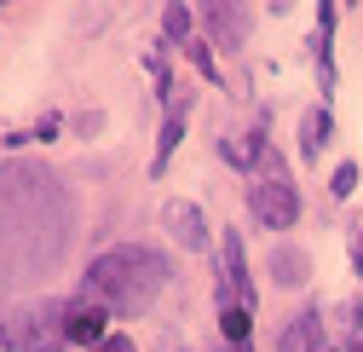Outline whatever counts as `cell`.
Segmentation results:
<instances>
[{
	"label": "cell",
	"mask_w": 363,
	"mask_h": 352,
	"mask_svg": "<svg viewBox=\"0 0 363 352\" xmlns=\"http://www.w3.org/2000/svg\"><path fill=\"white\" fill-rule=\"evenodd\" d=\"M219 329H225V341H231V346H242V341H248V329H254L248 306H225V312H219Z\"/></svg>",
	"instance_id": "cell-11"
},
{
	"label": "cell",
	"mask_w": 363,
	"mask_h": 352,
	"mask_svg": "<svg viewBox=\"0 0 363 352\" xmlns=\"http://www.w3.org/2000/svg\"><path fill=\"white\" fill-rule=\"evenodd\" d=\"M323 139H329V116L311 110V116H306V133H300V156H317V150H323Z\"/></svg>",
	"instance_id": "cell-12"
},
{
	"label": "cell",
	"mask_w": 363,
	"mask_h": 352,
	"mask_svg": "<svg viewBox=\"0 0 363 352\" xmlns=\"http://www.w3.org/2000/svg\"><path fill=\"white\" fill-rule=\"evenodd\" d=\"M329 185H335V197H346V191L357 185V167H352V162H340V167H335V180H329Z\"/></svg>",
	"instance_id": "cell-14"
},
{
	"label": "cell",
	"mask_w": 363,
	"mask_h": 352,
	"mask_svg": "<svg viewBox=\"0 0 363 352\" xmlns=\"http://www.w3.org/2000/svg\"><path fill=\"white\" fill-rule=\"evenodd\" d=\"M202 18H208V29L219 35V47H242V29H248V12H242V6H208Z\"/></svg>",
	"instance_id": "cell-7"
},
{
	"label": "cell",
	"mask_w": 363,
	"mask_h": 352,
	"mask_svg": "<svg viewBox=\"0 0 363 352\" xmlns=\"http://www.w3.org/2000/svg\"><path fill=\"white\" fill-rule=\"evenodd\" d=\"M219 300L225 306H248L254 300V277L242 266V237L237 231H225V277H219Z\"/></svg>",
	"instance_id": "cell-4"
},
{
	"label": "cell",
	"mask_w": 363,
	"mask_h": 352,
	"mask_svg": "<svg viewBox=\"0 0 363 352\" xmlns=\"http://www.w3.org/2000/svg\"><path fill=\"white\" fill-rule=\"evenodd\" d=\"M162 23H167V40H185L191 35V6H167Z\"/></svg>",
	"instance_id": "cell-13"
},
{
	"label": "cell",
	"mask_w": 363,
	"mask_h": 352,
	"mask_svg": "<svg viewBox=\"0 0 363 352\" xmlns=\"http://www.w3.org/2000/svg\"><path fill=\"white\" fill-rule=\"evenodd\" d=\"M69 341H81V346H99L104 341V312H99V306H75V312H69Z\"/></svg>",
	"instance_id": "cell-8"
},
{
	"label": "cell",
	"mask_w": 363,
	"mask_h": 352,
	"mask_svg": "<svg viewBox=\"0 0 363 352\" xmlns=\"http://www.w3.org/2000/svg\"><path fill=\"white\" fill-rule=\"evenodd\" d=\"M69 341V306L58 300H29L0 318V346L6 352H58Z\"/></svg>",
	"instance_id": "cell-2"
},
{
	"label": "cell",
	"mask_w": 363,
	"mask_h": 352,
	"mask_svg": "<svg viewBox=\"0 0 363 352\" xmlns=\"http://www.w3.org/2000/svg\"><path fill=\"white\" fill-rule=\"evenodd\" d=\"M179 133H185V104H173V116H167V127H162V145H156V162H150V173H156V180H162V167H167V156H173Z\"/></svg>",
	"instance_id": "cell-9"
},
{
	"label": "cell",
	"mask_w": 363,
	"mask_h": 352,
	"mask_svg": "<svg viewBox=\"0 0 363 352\" xmlns=\"http://www.w3.org/2000/svg\"><path fill=\"white\" fill-rule=\"evenodd\" d=\"M357 266H363V248H357Z\"/></svg>",
	"instance_id": "cell-17"
},
{
	"label": "cell",
	"mask_w": 363,
	"mask_h": 352,
	"mask_svg": "<svg viewBox=\"0 0 363 352\" xmlns=\"http://www.w3.org/2000/svg\"><path fill=\"white\" fill-rule=\"evenodd\" d=\"M162 283H167L162 254H150L139 243H121V248L99 254L93 272H86V295H99L104 306H116V312H145V306L162 295Z\"/></svg>",
	"instance_id": "cell-1"
},
{
	"label": "cell",
	"mask_w": 363,
	"mask_h": 352,
	"mask_svg": "<svg viewBox=\"0 0 363 352\" xmlns=\"http://www.w3.org/2000/svg\"><path fill=\"white\" fill-rule=\"evenodd\" d=\"M277 352H329V335H323V318L317 312H300L283 335H277Z\"/></svg>",
	"instance_id": "cell-5"
},
{
	"label": "cell",
	"mask_w": 363,
	"mask_h": 352,
	"mask_svg": "<svg viewBox=\"0 0 363 352\" xmlns=\"http://www.w3.org/2000/svg\"><path fill=\"white\" fill-rule=\"evenodd\" d=\"M99 352H133V341H127V335H104V341H99Z\"/></svg>",
	"instance_id": "cell-15"
},
{
	"label": "cell",
	"mask_w": 363,
	"mask_h": 352,
	"mask_svg": "<svg viewBox=\"0 0 363 352\" xmlns=\"http://www.w3.org/2000/svg\"><path fill=\"white\" fill-rule=\"evenodd\" d=\"M167 226L179 237V248H202L208 231H202V208L196 202H167Z\"/></svg>",
	"instance_id": "cell-6"
},
{
	"label": "cell",
	"mask_w": 363,
	"mask_h": 352,
	"mask_svg": "<svg viewBox=\"0 0 363 352\" xmlns=\"http://www.w3.org/2000/svg\"><path fill=\"white\" fill-rule=\"evenodd\" d=\"M271 277H277L283 289H294V283L306 277V254H294V248H277V260H271Z\"/></svg>",
	"instance_id": "cell-10"
},
{
	"label": "cell",
	"mask_w": 363,
	"mask_h": 352,
	"mask_svg": "<svg viewBox=\"0 0 363 352\" xmlns=\"http://www.w3.org/2000/svg\"><path fill=\"white\" fill-rule=\"evenodd\" d=\"M352 352H363V335H357V341H352Z\"/></svg>",
	"instance_id": "cell-16"
},
{
	"label": "cell",
	"mask_w": 363,
	"mask_h": 352,
	"mask_svg": "<svg viewBox=\"0 0 363 352\" xmlns=\"http://www.w3.org/2000/svg\"><path fill=\"white\" fill-rule=\"evenodd\" d=\"M248 202H254V219L265 231H289L294 219H300V191L283 180V173H271V180H259L254 191H248Z\"/></svg>",
	"instance_id": "cell-3"
}]
</instances>
